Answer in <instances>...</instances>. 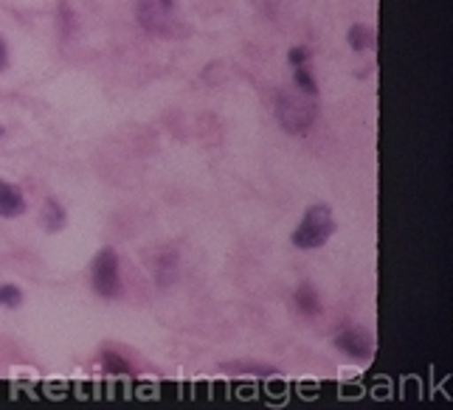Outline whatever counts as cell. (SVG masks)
Returning a JSON list of instances; mask_svg holds the SVG:
<instances>
[{"label": "cell", "mask_w": 453, "mask_h": 410, "mask_svg": "<svg viewBox=\"0 0 453 410\" xmlns=\"http://www.w3.org/2000/svg\"><path fill=\"white\" fill-rule=\"evenodd\" d=\"M333 233H335V216L330 211V205L319 202V205H312V209H307L299 228L293 231V245L302 250H316V247H324Z\"/></svg>", "instance_id": "cell-1"}, {"label": "cell", "mask_w": 453, "mask_h": 410, "mask_svg": "<svg viewBox=\"0 0 453 410\" xmlns=\"http://www.w3.org/2000/svg\"><path fill=\"white\" fill-rule=\"evenodd\" d=\"M276 116L288 133H304L319 116L316 96H307V93H282L276 102Z\"/></svg>", "instance_id": "cell-2"}, {"label": "cell", "mask_w": 453, "mask_h": 410, "mask_svg": "<svg viewBox=\"0 0 453 410\" xmlns=\"http://www.w3.org/2000/svg\"><path fill=\"white\" fill-rule=\"evenodd\" d=\"M138 23L144 26V31L150 34L166 37L175 31V0H138L135 6Z\"/></svg>", "instance_id": "cell-3"}, {"label": "cell", "mask_w": 453, "mask_h": 410, "mask_svg": "<svg viewBox=\"0 0 453 410\" xmlns=\"http://www.w3.org/2000/svg\"><path fill=\"white\" fill-rule=\"evenodd\" d=\"M90 281H93V290H96L102 298H119L121 295V276H119L116 250H111V247L99 250V256L93 259V267H90Z\"/></svg>", "instance_id": "cell-4"}, {"label": "cell", "mask_w": 453, "mask_h": 410, "mask_svg": "<svg viewBox=\"0 0 453 410\" xmlns=\"http://www.w3.org/2000/svg\"><path fill=\"white\" fill-rule=\"evenodd\" d=\"M335 345L341 352H347L349 357H357V360H369L374 352V340L366 329H347V332H341L335 338Z\"/></svg>", "instance_id": "cell-5"}, {"label": "cell", "mask_w": 453, "mask_h": 410, "mask_svg": "<svg viewBox=\"0 0 453 410\" xmlns=\"http://www.w3.org/2000/svg\"><path fill=\"white\" fill-rule=\"evenodd\" d=\"M26 209H28V202H26L20 188L6 183V180H0V216H4V219L23 216Z\"/></svg>", "instance_id": "cell-6"}, {"label": "cell", "mask_w": 453, "mask_h": 410, "mask_svg": "<svg viewBox=\"0 0 453 410\" xmlns=\"http://www.w3.org/2000/svg\"><path fill=\"white\" fill-rule=\"evenodd\" d=\"M65 209L54 200V197H49L42 202V228L45 231H59L62 225H65Z\"/></svg>", "instance_id": "cell-7"}, {"label": "cell", "mask_w": 453, "mask_h": 410, "mask_svg": "<svg viewBox=\"0 0 453 410\" xmlns=\"http://www.w3.org/2000/svg\"><path fill=\"white\" fill-rule=\"evenodd\" d=\"M293 301L304 315H319L321 312V301H319V295H316V290L310 287V284H302V287L296 290Z\"/></svg>", "instance_id": "cell-8"}, {"label": "cell", "mask_w": 453, "mask_h": 410, "mask_svg": "<svg viewBox=\"0 0 453 410\" xmlns=\"http://www.w3.org/2000/svg\"><path fill=\"white\" fill-rule=\"evenodd\" d=\"M372 42H374V28L372 26L357 23V26L349 28V45H352L355 51H366Z\"/></svg>", "instance_id": "cell-9"}, {"label": "cell", "mask_w": 453, "mask_h": 410, "mask_svg": "<svg viewBox=\"0 0 453 410\" xmlns=\"http://www.w3.org/2000/svg\"><path fill=\"white\" fill-rule=\"evenodd\" d=\"M293 82L302 93H307V96H316V93H319V85H316V79L310 76L307 65H296L293 68Z\"/></svg>", "instance_id": "cell-10"}, {"label": "cell", "mask_w": 453, "mask_h": 410, "mask_svg": "<svg viewBox=\"0 0 453 410\" xmlns=\"http://www.w3.org/2000/svg\"><path fill=\"white\" fill-rule=\"evenodd\" d=\"M23 304V292L20 287H14V284H0V307H20Z\"/></svg>", "instance_id": "cell-11"}, {"label": "cell", "mask_w": 453, "mask_h": 410, "mask_svg": "<svg viewBox=\"0 0 453 410\" xmlns=\"http://www.w3.org/2000/svg\"><path fill=\"white\" fill-rule=\"evenodd\" d=\"M102 360H104V368H107V371H113V374H130V371H133L116 352H107V349H104V352H102Z\"/></svg>", "instance_id": "cell-12"}, {"label": "cell", "mask_w": 453, "mask_h": 410, "mask_svg": "<svg viewBox=\"0 0 453 410\" xmlns=\"http://www.w3.org/2000/svg\"><path fill=\"white\" fill-rule=\"evenodd\" d=\"M288 59H290V65L296 68V65H307V59H310V49H293L290 54H288Z\"/></svg>", "instance_id": "cell-13"}, {"label": "cell", "mask_w": 453, "mask_h": 410, "mask_svg": "<svg viewBox=\"0 0 453 410\" xmlns=\"http://www.w3.org/2000/svg\"><path fill=\"white\" fill-rule=\"evenodd\" d=\"M6 65H9V49H6L4 37H0V73L6 71Z\"/></svg>", "instance_id": "cell-14"}, {"label": "cell", "mask_w": 453, "mask_h": 410, "mask_svg": "<svg viewBox=\"0 0 453 410\" xmlns=\"http://www.w3.org/2000/svg\"><path fill=\"white\" fill-rule=\"evenodd\" d=\"M0 135H4V127H0Z\"/></svg>", "instance_id": "cell-15"}]
</instances>
